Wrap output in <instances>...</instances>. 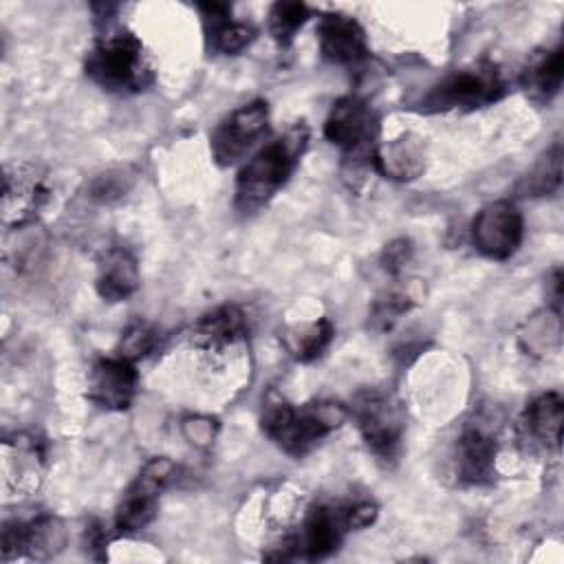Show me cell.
Wrapping results in <instances>:
<instances>
[{"mask_svg":"<svg viewBox=\"0 0 564 564\" xmlns=\"http://www.w3.org/2000/svg\"><path fill=\"white\" fill-rule=\"evenodd\" d=\"M308 148V126L295 123L278 139L260 148L238 172L236 209L253 214L262 209L291 178Z\"/></svg>","mask_w":564,"mask_h":564,"instance_id":"1","label":"cell"},{"mask_svg":"<svg viewBox=\"0 0 564 564\" xmlns=\"http://www.w3.org/2000/svg\"><path fill=\"white\" fill-rule=\"evenodd\" d=\"M86 75L108 93H141L154 82L143 42L128 29H110L95 40L84 62Z\"/></svg>","mask_w":564,"mask_h":564,"instance_id":"2","label":"cell"},{"mask_svg":"<svg viewBox=\"0 0 564 564\" xmlns=\"http://www.w3.org/2000/svg\"><path fill=\"white\" fill-rule=\"evenodd\" d=\"M348 412L339 403L293 405L284 399L267 401L262 412L264 434L289 456L302 458L335 432Z\"/></svg>","mask_w":564,"mask_h":564,"instance_id":"3","label":"cell"},{"mask_svg":"<svg viewBox=\"0 0 564 564\" xmlns=\"http://www.w3.org/2000/svg\"><path fill=\"white\" fill-rule=\"evenodd\" d=\"M505 79L496 64L478 62L452 70L438 79L419 101L423 112H467L498 101L505 95Z\"/></svg>","mask_w":564,"mask_h":564,"instance_id":"4","label":"cell"},{"mask_svg":"<svg viewBox=\"0 0 564 564\" xmlns=\"http://www.w3.org/2000/svg\"><path fill=\"white\" fill-rule=\"evenodd\" d=\"M346 412L352 416L361 438L375 456L381 460H392L397 456L403 436V416L390 394L375 388L361 390L355 394Z\"/></svg>","mask_w":564,"mask_h":564,"instance_id":"5","label":"cell"},{"mask_svg":"<svg viewBox=\"0 0 564 564\" xmlns=\"http://www.w3.org/2000/svg\"><path fill=\"white\" fill-rule=\"evenodd\" d=\"M324 137L337 145L346 159L355 163L372 161L379 145V119L366 99L346 95L333 104L324 123Z\"/></svg>","mask_w":564,"mask_h":564,"instance_id":"6","label":"cell"},{"mask_svg":"<svg viewBox=\"0 0 564 564\" xmlns=\"http://www.w3.org/2000/svg\"><path fill=\"white\" fill-rule=\"evenodd\" d=\"M176 474L178 467L170 458H150L141 467L139 476L123 491V498L115 513L117 531L137 533L145 529L156 516V502L161 491L176 478Z\"/></svg>","mask_w":564,"mask_h":564,"instance_id":"7","label":"cell"},{"mask_svg":"<svg viewBox=\"0 0 564 564\" xmlns=\"http://www.w3.org/2000/svg\"><path fill=\"white\" fill-rule=\"evenodd\" d=\"M269 130V106L262 99L249 101L229 112L212 132L209 148L218 165L229 167L242 161Z\"/></svg>","mask_w":564,"mask_h":564,"instance_id":"8","label":"cell"},{"mask_svg":"<svg viewBox=\"0 0 564 564\" xmlns=\"http://www.w3.org/2000/svg\"><path fill=\"white\" fill-rule=\"evenodd\" d=\"M51 200L46 172L35 163H9L2 176V223L22 227L33 223Z\"/></svg>","mask_w":564,"mask_h":564,"instance_id":"9","label":"cell"},{"mask_svg":"<svg viewBox=\"0 0 564 564\" xmlns=\"http://www.w3.org/2000/svg\"><path fill=\"white\" fill-rule=\"evenodd\" d=\"M346 531L350 529L346 524L344 507L317 505L311 509V513L302 522L300 533L282 540V544L275 546L278 553L269 557L271 560H291V557L324 560L337 551Z\"/></svg>","mask_w":564,"mask_h":564,"instance_id":"10","label":"cell"},{"mask_svg":"<svg viewBox=\"0 0 564 564\" xmlns=\"http://www.w3.org/2000/svg\"><path fill=\"white\" fill-rule=\"evenodd\" d=\"M522 236L524 220L511 200H496L485 205L471 223L474 247L491 260L511 258L518 251Z\"/></svg>","mask_w":564,"mask_h":564,"instance_id":"11","label":"cell"},{"mask_svg":"<svg viewBox=\"0 0 564 564\" xmlns=\"http://www.w3.org/2000/svg\"><path fill=\"white\" fill-rule=\"evenodd\" d=\"M319 53L337 66H357L368 57V40L364 26L339 11L322 13L317 22Z\"/></svg>","mask_w":564,"mask_h":564,"instance_id":"12","label":"cell"},{"mask_svg":"<svg viewBox=\"0 0 564 564\" xmlns=\"http://www.w3.org/2000/svg\"><path fill=\"white\" fill-rule=\"evenodd\" d=\"M139 372L126 357L99 359L88 377V399L106 410H126L137 392Z\"/></svg>","mask_w":564,"mask_h":564,"instance_id":"13","label":"cell"},{"mask_svg":"<svg viewBox=\"0 0 564 564\" xmlns=\"http://www.w3.org/2000/svg\"><path fill=\"white\" fill-rule=\"evenodd\" d=\"M62 527L53 518L13 520L2 529V560L11 562L18 557H44L62 544Z\"/></svg>","mask_w":564,"mask_h":564,"instance_id":"14","label":"cell"},{"mask_svg":"<svg viewBox=\"0 0 564 564\" xmlns=\"http://www.w3.org/2000/svg\"><path fill=\"white\" fill-rule=\"evenodd\" d=\"M496 441L482 427H467L454 445V471L463 485H485L494 476Z\"/></svg>","mask_w":564,"mask_h":564,"instance_id":"15","label":"cell"},{"mask_svg":"<svg viewBox=\"0 0 564 564\" xmlns=\"http://www.w3.org/2000/svg\"><path fill=\"white\" fill-rule=\"evenodd\" d=\"M203 18V31L212 51L223 55H236L256 40V29L247 22L231 18V7L223 2L198 4Z\"/></svg>","mask_w":564,"mask_h":564,"instance_id":"16","label":"cell"},{"mask_svg":"<svg viewBox=\"0 0 564 564\" xmlns=\"http://www.w3.org/2000/svg\"><path fill=\"white\" fill-rule=\"evenodd\" d=\"M425 143L421 137L405 132L377 145L372 165L392 181H412L425 170Z\"/></svg>","mask_w":564,"mask_h":564,"instance_id":"17","label":"cell"},{"mask_svg":"<svg viewBox=\"0 0 564 564\" xmlns=\"http://www.w3.org/2000/svg\"><path fill=\"white\" fill-rule=\"evenodd\" d=\"M97 293L106 302H123L139 286V267L126 247H108L97 264Z\"/></svg>","mask_w":564,"mask_h":564,"instance_id":"18","label":"cell"},{"mask_svg":"<svg viewBox=\"0 0 564 564\" xmlns=\"http://www.w3.org/2000/svg\"><path fill=\"white\" fill-rule=\"evenodd\" d=\"M564 79V48L555 44L542 53H535L522 70L520 84L527 97L535 104H549L562 88Z\"/></svg>","mask_w":564,"mask_h":564,"instance_id":"19","label":"cell"},{"mask_svg":"<svg viewBox=\"0 0 564 564\" xmlns=\"http://www.w3.org/2000/svg\"><path fill=\"white\" fill-rule=\"evenodd\" d=\"M564 403L557 392H544L535 397L524 410V432L546 449H557L562 441Z\"/></svg>","mask_w":564,"mask_h":564,"instance_id":"20","label":"cell"},{"mask_svg":"<svg viewBox=\"0 0 564 564\" xmlns=\"http://www.w3.org/2000/svg\"><path fill=\"white\" fill-rule=\"evenodd\" d=\"M245 333V317L236 306H220L203 315L194 330L192 341L203 350H223L238 341Z\"/></svg>","mask_w":564,"mask_h":564,"instance_id":"21","label":"cell"},{"mask_svg":"<svg viewBox=\"0 0 564 564\" xmlns=\"http://www.w3.org/2000/svg\"><path fill=\"white\" fill-rule=\"evenodd\" d=\"M562 183V143L555 141L522 176L520 192L522 196H549L560 189Z\"/></svg>","mask_w":564,"mask_h":564,"instance_id":"22","label":"cell"},{"mask_svg":"<svg viewBox=\"0 0 564 564\" xmlns=\"http://www.w3.org/2000/svg\"><path fill=\"white\" fill-rule=\"evenodd\" d=\"M330 339H333V324L326 317H322L317 322L293 328L284 337V344L295 359L311 361L322 355V350L330 344Z\"/></svg>","mask_w":564,"mask_h":564,"instance_id":"23","label":"cell"},{"mask_svg":"<svg viewBox=\"0 0 564 564\" xmlns=\"http://www.w3.org/2000/svg\"><path fill=\"white\" fill-rule=\"evenodd\" d=\"M308 18L311 9L304 2H275L269 11V31L280 44H289Z\"/></svg>","mask_w":564,"mask_h":564,"instance_id":"24","label":"cell"},{"mask_svg":"<svg viewBox=\"0 0 564 564\" xmlns=\"http://www.w3.org/2000/svg\"><path fill=\"white\" fill-rule=\"evenodd\" d=\"M159 344V333L143 324V322H137L132 324L123 335H121V341H119V357H126L130 361H137L145 355H150Z\"/></svg>","mask_w":564,"mask_h":564,"instance_id":"25","label":"cell"},{"mask_svg":"<svg viewBox=\"0 0 564 564\" xmlns=\"http://www.w3.org/2000/svg\"><path fill=\"white\" fill-rule=\"evenodd\" d=\"M130 183L132 178L126 176L123 172H108V174H101L93 181L90 185V196L95 200H101V203H108L112 198H119L123 196L128 189H130Z\"/></svg>","mask_w":564,"mask_h":564,"instance_id":"26","label":"cell"},{"mask_svg":"<svg viewBox=\"0 0 564 564\" xmlns=\"http://www.w3.org/2000/svg\"><path fill=\"white\" fill-rule=\"evenodd\" d=\"M410 258H412V245H410V240L401 238V240H394V242H390V245L386 247V251H383V256H381V262H383V269H386L388 273L397 275L399 271L405 269V264L410 262Z\"/></svg>","mask_w":564,"mask_h":564,"instance_id":"27","label":"cell"},{"mask_svg":"<svg viewBox=\"0 0 564 564\" xmlns=\"http://www.w3.org/2000/svg\"><path fill=\"white\" fill-rule=\"evenodd\" d=\"M346 511V524L348 529H366L375 522L377 518V505L375 502H368V500H359V502H352L348 507H344Z\"/></svg>","mask_w":564,"mask_h":564,"instance_id":"28","label":"cell"},{"mask_svg":"<svg viewBox=\"0 0 564 564\" xmlns=\"http://www.w3.org/2000/svg\"><path fill=\"white\" fill-rule=\"evenodd\" d=\"M183 432H185V436L192 441V443H196V445H207V443H212V438H214V434H216V425H214V421H209V419H187L185 423H183Z\"/></svg>","mask_w":564,"mask_h":564,"instance_id":"29","label":"cell"}]
</instances>
